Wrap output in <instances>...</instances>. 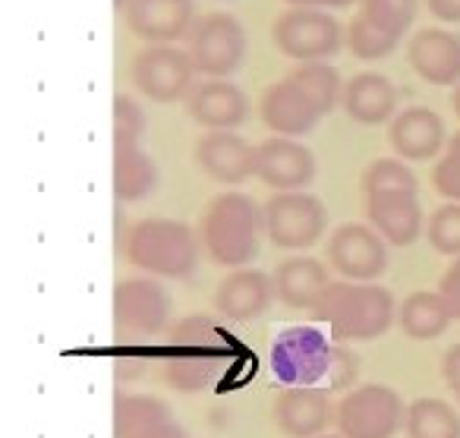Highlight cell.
Here are the masks:
<instances>
[{"mask_svg":"<svg viewBox=\"0 0 460 438\" xmlns=\"http://www.w3.org/2000/svg\"><path fill=\"white\" fill-rule=\"evenodd\" d=\"M237 353V341L211 316L180 318L167 335L161 369L164 381L180 394H199L224 372Z\"/></svg>","mask_w":460,"mask_h":438,"instance_id":"cell-1","label":"cell"},{"mask_svg":"<svg viewBox=\"0 0 460 438\" xmlns=\"http://www.w3.org/2000/svg\"><path fill=\"white\" fill-rule=\"evenodd\" d=\"M394 297L388 287L372 281H334L322 299L315 303L313 316L328 325L334 341H376L394 325Z\"/></svg>","mask_w":460,"mask_h":438,"instance_id":"cell-2","label":"cell"},{"mask_svg":"<svg viewBox=\"0 0 460 438\" xmlns=\"http://www.w3.org/2000/svg\"><path fill=\"white\" fill-rule=\"evenodd\" d=\"M265 230L262 209L246 192H221L202 211L199 240L215 265L246 268L259 253V234Z\"/></svg>","mask_w":460,"mask_h":438,"instance_id":"cell-3","label":"cell"},{"mask_svg":"<svg viewBox=\"0 0 460 438\" xmlns=\"http://www.w3.org/2000/svg\"><path fill=\"white\" fill-rule=\"evenodd\" d=\"M127 259L158 278H190L199 265V237L171 218H142L127 234Z\"/></svg>","mask_w":460,"mask_h":438,"instance_id":"cell-4","label":"cell"},{"mask_svg":"<svg viewBox=\"0 0 460 438\" xmlns=\"http://www.w3.org/2000/svg\"><path fill=\"white\" fill-rule=\"evenodd\" d=\"M334 362H338V350L319 328H309V325L281 331L271 344V372L288 388H315L332 375Z\"/></svg>","mask_w":460,"mask_h":438,"instance_id":"cell-5","label":"cell"},{"mask_svg":"<svg viewBox=\"0 0 460 438\" xmlns=\"http://www.w3.org/2000/svg\"><path fill=\"white\" fill-rule=\"evenodd\" d=\"M186 41H190L186 54L192 58L196 73L208 79H224L230 73H237L246 60V51H250L243 22L230 13L199 16Z\"/></svg>","mask_w":460,"mask_h":438,"instance_id":"cell-6","label":"cell"},{"mask_svg":"<svg viewBox=\"0 0 460 438\" xmlns=\"http://www.w3.org/2000/svg\"><path fill=\"white\" fill-rule=\"evenodd\" d=\"M173 299L155 278H127L114 287V337L117 344H139L164 331Z\"/></svg>","mask_w":460,"mask_h":438,"instance_id":"cell-7","label":"cell"},{"mask_svg":"<svg viewBox=\"0 0 460 438\" xmlns=\"http://www.w3.org/2000/svg\"><path fill=\"white\" fill-rule=\"evenodd\" d=\"M271 39H275L278 51L284 58L313 64V60H328L341 51L344 29H341V22L328 10L290 7L275 20Z\"/></svg>","mask_w":460,"mask_h":438,"instance_id":"cell-8","label":"cell"},{"mask_svg":"<svg viewBox=\"0 0 460 438\" xmlns=\"http://www.w3.org/2000/svg\"><path fill=\"white\" fill-rule=\"evenodd\" d=\"M265 234L281 249H309L325 237L328 209L313 192H275L262 209Z\"/></svg>","mask_w":460,"mask_h":438,"instance_id":"cell-9","label":"cell"},{"mask_svg":"<svg viewBox=\"0 0 460 438\" xmlns=\"http://www.w3.org/2000/svg\"><path fill=\"white\" fill-rule=\"evenodd\" d=\"M407 419V407L388 385H359L334 410L344 438H394Z\"/></svg>","mask_w":460,"mask_h":438,"instance_id":"cell-10","label":"cell"},{"mask_svg":"<svg viewBox=\"0 0 460 438\" xmlns=\"http://www.w3.org/2000/svg\"><path fill=\"white\" fill-rule=\"evenodd\" d=\"M133 85L146 98L161 104L190 98L196 89V67L186 51L173 45H152L133 58Z\"/></svg>","mask_w":460,"mask_h":438,"instance_id":"cell-11","label":"cell"},{"mask_svg":"<svg viewBox=\"0 0 460 438\" xmlns=\"http://www.w3.org/2000/svg\"><path fill=\"white\" fill-rule=\"evenodd\" d=\"M325 255L344 281H376L388 268L385 237L369 224H341L328 237Z\"/></svg>","mask_w":460,"mask_h":438,"instance_id":"cell-12","label":"cell"},{"mask_svg":"<svg viewBox=\"0 0 460 438\" xmlns=\"http://www.w3.org/2000/svg\"><path fill=\"white\" fill-rule=\"evenodd\" d=\"M192 158L211 180L224 186H240L256 177V146H250L234 130H208L199 136Z\"/></svg>","mask_w":460,"mask_h":438,"instance_id":"cell-13","label":"cell"},{"mask_svg":"<svg viewBox=\"0 0 460 438\" xmlns=\"http://www.w3.org/2000/svg\"><path fill=\"white\" fill-rule=\"evenodd\" d=\"M278 299L275 278L259 268H237L217 284L215 291V312L227 322H256L271 309Z\"/></svg>","mask_w":460,"mask_h":438,"instance_id":"cell-14","label":"cell"},{"mask_svg":"<svg viewBox=\"0 0 460 438\" xmlns=\"http://www.w3.org/2000/svg\"><path fill=\"white\" fill-rule=\"evenodd\" d=\"M256 177L278 192H296L313 183L315 155L303 142L271 136L262 146H256Z\"/></svg>","mask_w":460,"mask_h":438,"instance_id":"cell-15","label":"cell"},{"mask_svg":"<svg viewBox=\"0 0 460 438\" xmlns=\"http://www.w3.org/2000/svg\"><path fill=\"white\" fill-rule=\"evenodd\" d=\"M123 13L136 39L171 45L190 35L196 22V0H129Z\"/></svg>","mask_w":460,"mask_h":438,"instance_id":"cell-16","label":"cell"},{"mask_svg":"<svg viewBox=\"0 0 460 438\" xmlns=\"http://www.w3.org/2000/svg\"><path fill=\"white\" fill-rule=\"evenodd\" d=\"M366 196V218L372 228L385 237L391 246H410L422 234V209L420 190H378L363 192Z\"/></svg>","mask_w":460,"mask_h":438,"instance_id":"cell-17","label":"cell"},{"mask_svg":"<svg viewBox=\"0 0 460 438\" xmlns=\"http://www.w3.org/2000/svg\"><path fill=\"white\" fill-rule=\"evenodd\" d=\"M186 111L205 130H237L250 121L252 104L240 85L227 79H205L186 98Z\"/></svg>","mask_w":460,"mask_h":438,"instance_id":"cell-18","label":"cell"},{"mask_svg":"<svg viewBox=\"0 0 460 438\" xmlns=\"http://www.w3.org/2000/svg\"><path fill=\"white\" fill-rule=\"evenodd\" d=\"M445 121L432 108H403L388 123V146L401 161H432L445 146Z\"/></svg>","mask_w":460,"mask_h":438,"instance_id":"cell-19","label":"cell"},{"mask_svg":"<svg viewBox=\"0 0 460 438\" xmlns=\"http://www.w3.org/2000/svg\"><path fill=\"white\" fill-rule=\"evenodd\" d=\"M407 60L420 79L429 85H457L460 83V35L447 29H420L410 39Z\"/></svg>","mask_w":460,"mask_h":438,"instance_id":"cell-20","label":"cell"},{"mask_svg":"<svg viewBox=\"0 0 460 438\" xmlns=\"http://www.w3.org/2000/svg\"><path fill=\"white\" fill-rule=\"evenodd\" d=\"M259 114H262V123L271 130V133L288 136V139H294V136H306L309 130H315V123L322 121L319 111L306 102V95H303V92L296 89L288 76L262 92Z\"/></svg>","mask_w":460,"mask_h":438,"instance_id":"cell-21","label":"cell"},{"mask_svg":"<svg viewBox=\"0 0 460 438\" xmlns=\"http://www.w3.org/2000/svg\"><path fill=\"white\" fill-rule=\"evenodd\" d=\"M334 410L322 388H284L275 400V423L288 438H315L332 423Z\"/></svg>","mask_w":460,"mask_h":438,"instance_id":"cell-22","label":"cell"},{"mask_svg":"<svg viewBox=\"0 0 460 438\" xmlns=\"http://www.w3.org/2000/svg\"><path fill=\"white\" fill-rule=\"evenodd\" d=\"M341 108L347 111V117H353L357 123L376 127V123L394 121L397 114V89L388 76L382 73H357L353 79H347L344 95H341Z\"/></svg>","mask_w":460,"mask_h":438,"instance_id":"cell-23","label":"cell"},{"mask_svg":"<svg viewBox=\"0 0 460 438\" xmlns=\"http://www.w3.org/2000/svg\"><path fill=\"white\" fill-rule=\"evenodd\" d=\"M275 291L278 299L290 309H315V303L322 299V293L328 291V272L319 259L313 255H294L284 259L275 268Z\"/></svg>","mask_w":460,"mask_h":438,"instance_id":"cell-24","label":"cell"},{"mask_svg":"<svg viewBox=\"0 0 460 438\" xmlns=\"http://www.w3.org/2000/svg\"><path fill=\"white\" fill-rule=\"evenodd\" d=\"M397 322H401L403 335L413 341H435L454 322V312L438 291H416L401 303Z\"/></svg>","mask_w":460,"mask_h":438,"instance_id":"cell-25","label":"cell"},{"mask_svg":"<svg viewBox=\"0 0 460 438\" xmlns=\"http://www.w3.org/2000/svg\"><path fill=\"white\" fill-rule=\"evenodd\" d=\"M158 186V167L139 146H114V196L117 202H139Z\"/></svg>","mask_w":460,"mask_h":438,"instance_id":"cell-26","label":"cell"},{"mask_svg":"<svg viewBox=\"0 0 460 438\" xmlns=\"http://www.w3.org/2000/svg\"><path fill=\"white\" fill-rule=\"evenodd\" d=\"M167 419H173L171 407L161 398L129 391L114 394V438H139Z\"/></svg>","mask_w":460,"mask_h":438,"instance_id":"cell-27","label":"cell"},{"mask_svg":"<svg viewBox=\"0 0 460 438\" xmlns=\"http://www.w3.org/2000/svg\"><path fill=\"white\" fill-rule=\"evenodd\" d=\"M288 79L296 85V89L306 95V102L319 111L322 117H328L334 108L341 104V95H344V83H341V73L334 70L325 60H313V64H296L294 70L288 73Z\"/></svg>","mask_w":460,"mask_h":438,"instance_id":"cell-28","label":"cell"},{"mask_svg":"<svg viewBox=\"0 0 460 438\" xmlns=\"http://www.w3.org/2000/svg\"><path fill=\"white\" fill-rule=\"evenodd\" d=\"M407 438H460V416L445 400L422 398L407 407Z\"/></svg>","mask_w":460,"mask_h":438,"instance_id":"cell-29","label":"cell"},{"mask_svg":"<svg viewBox=\"0 0 460 438\" xmlns=\"http://www.w3.org/2000/svg\"><path fill=\"white\" fill-rule=\"evenodd\" d=\"M397 41H401L397 35L385 32L382 26H376L372 20H366L359 10H357V16L350 20V26H347V45H350V51L357 54L359 60L388 58V54L397 48Z\"/></svg>","mask_w":460,"mask_h":438,"instance_id":"cell-30","label":"cell"},{"mask_svg":"<svg viewBox=\"0 0 460 438\" xmlns=\"http://www.w3.org/2000/svg\"><path fill=\"white\" fill-rule=\"evenodd\" d=\"M416 10H420V0H359V13L397 39L410 32Z\"/></svg>","mask_w":460,"mask_h":438,"instance_id":"cell-31","label":"cell"},{"mask_svg":"<svg viewBox=\"0 0 460 438\" xmlns=\"http://www.w3.org/2000/svg\"><path fill=\"white\" fill-rule=\"evenodd\" d=\"M378 190H420V180L410 171L407 161L378 158L363 171V192H378Z\"/></svg>","mask_w":460,"mask_h":438,"instance_id":"cell-32","label":"cell"},{"mask_svg":"<svg viewBox=\"0 0 460 438\" xmlns=\"http://www.w3.org/2000/svg\"><path fill=\"white\" fill-rule=\"evenodd\" d=\"M426 237L441 255H460V202H447L432 211Z\"/></svg>","mask_w":460,"mask_h":438,"instance_id":"cell-33","label":"cell"},{"mask_svg":"<svg viewBox=\"0 0 460 438\" xmlns=\"http://www.w3.org/2000/svg\"><path fill=\"white\" fill-rule=\"evenodd\" d=\"M148 117L133 95H114V146H139V136L146 133Z\"/></svg>","mask_w":460,"mask_h":438,"instance_id":"cell-34","label":"cell"},{"mask_svg":"<svg viewBox=\"0 0 460 438\" xmlns=\"http://www.w3.org/2000/svg\"><path fill=\"white\" fill-rule=\"evenodd\" d=\"M432 186L438 190V196L460 202V133L451 136L447 152L441 155V161L432 167Z\"/></svg>","mask_w":460,"mask_h":438,"instance_id":"cell-35","label":"cell"},{"mask_svg":"<svg viewBox=\"0 0 460 438\" xmlns=\"http://www.w3.org/2000/svg\"><path fill=\"white\" fill-rule=\"evenodd\" d=\"M438 293L445 297V303L451 306L454 318H460V255H457V262H451V268L441 274Z\"/></svg>","mask_w":460,"mask_h":438,"instance_id":"cell-36","label":"cell"},{"mask_svg":"<svg viewBox=\"0 0 460 438\" xmlns=\"http://www.w3.org/2000/svg\"><path fill=\"white\" fill-rule=\"evenodd\" d=\"M441 379L447 381V388H451V394L460 400V344H454V347H447V353L441 356Z\"/></svg>","mask_w":460,"mask_h":438,"instance_id":"cell-37","label":"cell"},{"mask_svg":"<svg viewBox=\"0 0 460 438\" xmlns=\"http://www.w3.org/2000/svg\"><path fill=\"white\" fill-rule=\"evenodd\" d=\"M426 7L432 10L438 20L460 22V0H426Z\"/></svg>","mask_w":460,"mask_h":438,"instance_id":"cell-38","label":"cell"},{"mask_svg":"<svg viewBox=\"0 0 460 438\" xmlns=\"http://www.w3.org/2000/svg\"><path fill=\"white\" fill-rule=\"evenodd\" d=\"M290 7H306V10H344L353 0H284Z\"/></svg>","mask_w":460,"mask_h":438,"instance_id":"cell-39","label":"cell"},{"mask_svg":"<svg viewBox=\"0 0 460 438\" xmlns=\"http://www.w3.org/2000/svg\"><path fill=\"white\" fill-rule=\"evenodd\" d=\"M139 438H190L183 429H180L173 419H167V423H161V425H155V429H148L146 435H139Z\"/></svg>","mask_w":460,"mask_h":438,"instance_id":"cell-40","label":"cell"},{"mask_svg":"<svg viewBox=\"0 0 460 438\" xmlns=\"http://www.w3.org/2000/svg\"><path fill=\"white\" fill-rule=\"evenodd\" d=\"M451 104H454V114L460 117V83L454 85V98H451Z\"/></svg>","mask_w":460,"mask_h":438,"instance_id":"cell-41","label":"cell"},{"mask_svg":"<svg viewBox=\"0 0 460 438\" xmlns=\"http://www.w3.org/2000/svg\"><path fill=\"white\" fill-rule=\"evenodd\" d=\"M129 0H114V10H127Z\"/></svg>","mask_w":460,"mask_h":438,"instance_id":"cell-42","label":"cell"},{"mask_svg":"<svg viewBox=\"0 0 460 438\" xmlns=\"http://www.w3.org/2000/svg\"><path fill=\"white\" fill-rule=\"evenodd\" d=\"M315 438H344V435H341V432H338V435H315Z\"/></svg>","mask_w":460,"mask_h":438,"instance_id":"cell-43","label":"cell"}]
</instances>
